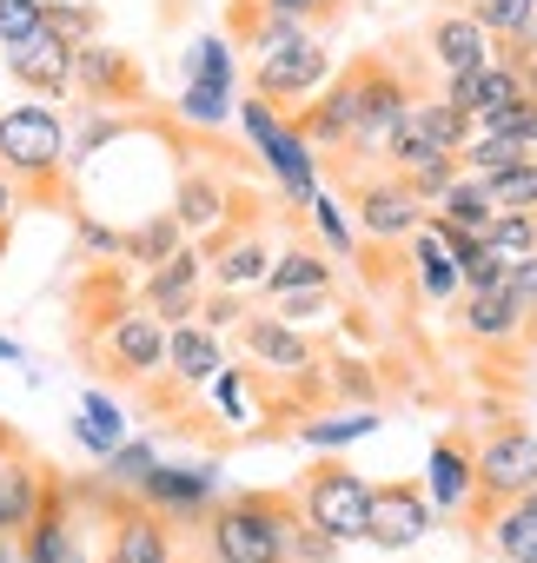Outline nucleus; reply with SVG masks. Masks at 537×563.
Segmentation results:
<instances>
[{
  "label": "nucleus",
  "instance_id": "29",
  "mask_svg": "<svg viewBox=\"0 0 537 563\" xmlns=\"http://www.w3.org/2000/svg\"><path fill=\"white\" fill-rule=\"evenodd\" d=\"M405 258H412V272H418V292H425V299H438V306L458 299V258H451L425 225L405 239Z\"/></svg>",
  "mask_w": 537,
  "mask_h": 563
},
{
  "label": "nucleus",
  "instance_id": "32",
  "mask_svg": "<svg viewBox=\"0 0 537 563\" xmlns=\"http://www.w3.org/2000/svg\"><path fill=\"white\" fill-rule=\"evenodd\" d=\"M100 464H107V471H100V484H107V490H127V497H133V490H140V477H146V471L160 464V451H153L146 438H120V444H113V451H107Z\"/></svg>",
  "mask_w": 537,
  "mask_h": 563
},
{
  "label": "nucleus",
  "instance_id": "21",
  "mask_svg": "<svg viewBox=\"0 0 537 563\" xmlns=\"http://www.w3.org/2000/svg\"><path fill=\"white\" fill-rule=\"evenodd\" d=\"M451 306H458V332L471 345H517L524 339V299L511 292V278L491 292H458Z\"/></svg>",
  "mask_w": 537,
  "mask_h": 563
},
{
  "label": "nucleus",
  "instance_id": "14",
  "mask_svg": "<svg viewBox=\"0 0 537 563\" xmlns=\"http://www.w3.org/2000/svg\"><path fill=\"white\" fill-rule=\"evenodd\" d=\"M14 550H21V563H87V537H80V510H74L67 477L47 484L34 523L14 537Z\"/></svg>",
  "mask_w": 537,
  "mask_h": 563
},
{
  "label": "nucleus",
  "instance_id": "13",
  "mask_svg": "<svg viewBox=\"0 0 537 563\" xmlns=\"http://www.w3.org/2000/svg\"><path fill=\"white\" fill-rule=\"evenodd\" d=\"M133 497L186 530V523H206V510L219 504V471L212 464H153Z\"/></svg>",
  "mask_w": 537,
  "mask_h": 563
},
{
  "label": "nucleus",
  "instance_id": "4",
  "mask_svg": "<svg viewBox=\"0 0 537 563\" xmlns=\"http://www.w3.org/2000/svg\"><path fill=\"white\" fill-rule=\"evenodd\" d=\"M405 54V47H398ZM346 80H352V100H359V126H352V153H372L425 93H418V80L392 60V54H352L346 60Z\"/></svg>",
  "mask_w": 537,
  "mask_h": 563
},
{
  "label": "nucleus",
  "instance_id": "43",
  "mask_svg": "<svg viewBox=\"0 0 537 563\" xmlns=\"http://www.w3.org/2000/svg\"><path fill=\"white\" fill-rule=\"evenodd\" d=\"M41 8L47 0H0V47H21L28 34H41Z\"/></svg>",
  "mask_w": 537,
  "mask_h": 563
},
{
  "label": "nucleus",
  "instance_id": "8",
  "mask_svg": "<svg viewBox=\"0 0 537 563\" xmlns=\"http://www.w3.org/2000/svg\"><path fill=\"white\" fill-rule=\"evenodd\" d=\"M346 206H352V225L365 245H405L418 225H425V206L412 199V186L398 173H346Z\"/></svg>",
  "mask_w": 537,
  "mask_h": 563
},
{
  "label": "nucleus",
  "instance_id": "16",
  "mask_svg": "<svg viewBox=\"0 0 537 563\" xmlns=\"http://www.w3.org/2000/svg\"><path fill=\"white\" fill-rule=\"evenodd\" d=\"M199 299H206V252H199V245H179L166 265L146 272V286H140V306H146L160 325L199 319Z\"/></svg>",
  "mask_w": 537,
  "mask_h": 563
},
{
  "label": "nucleus",
  "instance_id": "9",
  "mask_svg": "<svg viewBox=\"0 0 537 563\" xmlns=\"http://www.w3.org/2000/svg\"><path fill=\"white\" fill-rule=\"evenodd\" d=\"M74 93H80V107H107V113H146V100H153L146 67L113 41H87L74 54Z\"/></svg>",
  "mask_w": 537,
  "mask_h": 563
},
{
  "label": "nucleus",
  "instance_id": "15",
  "mask_svg": "<svg viewBox=\"0 0 537 563\" xmlns=\"http://www.w3.org/2000/svg\"><path fill=\"white\" fill-rule=\"evenodd\" d=\"M47 484H54V471H47L8 424H0V543H14V537L34 523Z\"/></svg>",
  "mask_w": 537,
  "mask_h": 563
},
{
  "label": "nucleus",
  "instance_id": "18",
  "mask_svg": "<svg viewBox=\"0 0 537 563\" xmlns=\"http://www.w3.org/2000/svg\"><path fill=\"white\" fill-rule=\"evenodd\" d=\"M239 352H245L259 372H273V378H299V372L319 365V345H313L299 325H286L280 312H245V319H239Z\"/></svg>",
  "mask_w": 537,
  "mask_h": 563
},
{
  "label": "nucleus",
  "instance_id": "6",
  "mask_svg": "<svg viewBox=\"0 0 537 563\" xmlns=\"http://www.w3.org/2000/svg\"><path fill=\"white\" fill-rule=\"evenodd\" d=\"M332 74H339V67H332L326 41H319L313 27H299L293 41L265 47V54L252 60V93H259V100H273L280 113H299V107H306Z\"/></svg>",
  "mask_w": 537,
  "mask_h": 563
},
{
  "label": "nucleus",
  "instance_id": "26",
  "mask_svg": "<svg viewBox=\"0 0 537 563\" xmlns=\"http://www.w3.org/2000/svg\"><path fill=\"white\" fill-rule=\"evenodd\" d=\"M412 126L425 133V146H438V153H451V159L478 140V113H464V107H451V100H438V93L412 107Z\"/></svg>",
  "mask_w": 537,
  "mask_h": 563
},
{
  "label": "nucleus",
  "instance_id": "24",
  "mask_svg": "<svg viewBox=\"0 0 537 563\" xmlns=\"http://www.w3.org/2000/svg\"><path fill=\"white\" fill-rule=\"evenodd\" d=\"M226 212H232V186H226L219 173H206V166H186V173L173 179V219H179L186 232H212Z\"/></svg>",
  "mask_w": 537,
  "mask_h": 563
},
{
  "label": "nucleus",
  "instance_id": "11",
  "mask_svg": "<svg viewBox=\"0 0 537 563\" xmlns=\"http://www.w3.org/2000/svg\"><path fill=\"white\" fill-rule=\"evenodd\" d=\"M537 484V431L524 424H497V431H478V490L471 497H491V504H511Z\"/></svg>",
  "mask_w": 537,
  "mask_h": 563
},
{
  "label": "nucleus",
  "instance_id": "41",
  "mask_svg": "<svg viewBox=\"0 0 537 563\" xmlns=\"http://www.w3.org/2000/svg\"><path fill=\"white\" fill-rule=\"evenodd\" d=\"M306 212H313V225H319V239H326L332 252H352V245H359V225L346 219V206H339L332 192H313V206H306Z\"/></svg>",
  "mask_w": 537,
  "mask_h": 563
},
{
  "label": "nucleus",
  "instance_id": "37",
  "mask_svg": "<svg viewBox=\"0 0 537 563\" xmlns=\"http://www.w3.org/2000/svg\"><path fill=\"white\" fill-rule=\"evenodd\" d=\"M478 133H497V140H511V146L537 153V100H530V93H517L511 107L484 113V120H478Z\"/></svg>",
  "mask_w": 537,
  "mask_h": 563
},
{
  "label": "nucleus",
  "instance_id": "3",
  "mask_svg": "<svg viewBox=\"0 0 537 563\" xmlns=\"http://www.w3.org/2000/svg\"><path fill=\"white\" fill-rule=\"evenodd\" d=\"M239 126H245V140H252L259 166L280 179L286 206H313V192H319V153H313V146H306V133L293 126V113H280L273 100L245 93V107H239Z\"/></svg>",
  "mask_w": 537,
  "mask_h": 563
},
{
  "label": "nucleus",
  "instance_id": "23",
  "mask_svg": "<svg viewBox=\"0 0 537 563\" xmlns=\"http://www.w3.org/2000/svg\"><path fill=\"white\" fill-rule=\"evenodd\" d=\"M219 365H226V345H219V332H212V325H199V319L166 325V365H160V372H173V385H179V391L212 385V378H219Z\"/></svg>",
  "mask_w": 537,
  "mask_h": 563
},
{
  "label": "nucleus",
  "instance_id": "38",
  "mask_svg": "<svg viewBox=\"0 0 537 563\" xmlns=\"http://www.w3.org/2000/svg\"><path fill=\"white\" fill-rule=\"evenodd\" d=\"M41 27H54L61 41L87 47V41H100V8H87V0H47V8H41Z\"/></svg>",
  "mask_w": 537,
  "mask_h": 563
},
{
  "label": "nucleus",
  "instance_id": "17",
  "mask_svg": "<svg viewBox=\"0 0 537 563\" xmlns=\"http://www.w3.org/2000/svg\"><path fill=\"white\" fill-rule=\"evenodd\" d=\"M74 41H61L54 27L28 34L21 47H8V80L28 93V100H67L74 93Z\"/></svg>",
  "mask_w": 537,
  "mask_h": 563
},
{
  "label": "nucleus",
  "instance_id": "10",
  "mask_svg": "<svg viewBox=\"0 0 537 563\" xmlns=\"http://www.w3.org/2000/svg\"><path fill=\"white\" fill-rule=\"evenodd\" d=\"M431 497L412 477H372V504H365V543L379 550H412L418 537H431Z\"/></svg>",
  "mask_w": 537,
  "mask_h": 563
},
{
  "label": "nucleus",
  "instance_id": "48",
  "mask_svg": "<svg viewBox=\"0 0 537 563\" xmlns=\"http://www.w3.org/2000/svg\"><path fill=\"white\" fill-rule=\"evenodd\" d=\"M14 219H21V192L8 186V173H0V258H8V245H14Z\"/></svg>",
  "mask_w": 537,
  "mask_h": 563
},
{
  "label": "nucleus",
  "instance_id": "49",
  "mask_svg": "<svg viewBox=\"0 0 537 563\" xmlns=\"http://www.w3.org/2000/svg\"><path fill=\"white\" fill-rule=\"evenodd\" d=\"M517 80H524V93H530V100H537V54H530V60H524V67H517Z\"/></svg>",
  "mask_w": 537,
  "mask_h": 563
},
{
  "label": "nucleus",
  "instance_id": "34",
  "mask_svg": "<svg viewBox=\"0 0 537 563\" xmlns=\"http://www.w3.org/2000/svg\"><path fill=\"white\" fill-rule=\"evenodd\" d=\"M186 80H206V87H239L232 41H226V34H199V41L186 47Z\"/></svg>",
  "mask_w": 537,
  "mask_h": 563
},
{
  "label": "nucleus",
  "instance_id": "30",
  "mask_svg": "<svg viewBox=\"0 0 537 563\" xmlns=\"http://www.w3.org/2000/svg\"><path fill=\"white\" fill-rule=\"evenodd\" d=\"M438 212H445L458 232H471V239L484 245V239H491V219H497V199H491V186H484V179L458 173V179H451V192L438 199Z\"/></svg>",
  "mask_w": 537,
  "mask_h": 563
},
{
  "label": "nucleus",
  "instance_id": "39",
  "mask_svg": "<svg viewBox=\"0 0 537 563\" xmlns=\"http://www.w3.org/2000/svg\"><path fill=\"white\" fill-rule=\"evenodd\" d=\"M471 14H478V27H484L491 41H511V34H524V27H530L537 0H471Z\"/></svg>",
  "mask_w": 537,
  "mask_h": 563
},
{
  "label": "nucleus",
  "instance_id": "42",
  "mask_svg": "<svg viewBox=\"0 0 537 563\" xmlns=\"http://www.w3.org/2000/svg\"><path fill=\"white\" fill-rule=\"evenodd\" d=\"M339 550H346V543H332V537H326L319 523H306V517H299L293 537H286V563H339Z\"/></svg>",
  "mask_w": 537,
  "mask_h": 563
},
{
  "label": "nucleus",
  "instance_id": "7",
  "mask_svg": "<svg viewBox=\"0 0 537 563\" xmlns=\"http://www.w3.org/2000/svg\"><path fill=\"white\" fill-rule=\"evenodd\" d=\"M100 510H107L100 563H179V523H166L127 490H100Z\"/></svg>",
  "mask_w": 537,
  "mask_h": 563
},
{
  "label": "nucleus",
  "instance_id": "33",
  "mask_svg": "<svg viewBox=\"0 0 537 563\" xmlns=\"http://www.w3.org/2000/svg\"><path fill=\"white\" fill-rule=\"evenodd\" d=\"M484 186H491L497 212H537V153H524V159L497 166V173H491Z\"/></svg>",
  "mask_w": 537,
  "mask_h": 563
},
{
  "label": "nucleus",
  "instance_id": "1",
  "mask_svg": "<svg viewBox=\"0 0 537 563\" xmlns=\"http://www.w3.org/2000/svg\"><path fill=\"white\" fill-rule=\"evenodd\" d=\"M0 173L21 192V206L67 212L74 206V159H67V120L54 100H14L0 113Z\"/></svg>",
  "mask_w": 537,
  "mask_h": 563
},
{
  "label": "nucleus",
  "instance_id": "45",
  "mask_svg": "<svg viewBox=\"0 0 537 563\" xmlns=\"http://www.w3.org/2000/svg\"><path fill=\"white\" fill-rule=\"evenodd\" d=\"M265 8L286 14V21H299V27H326L339 14V0H265Z\"/></svg>",
  "mask_w": 537,
  "mask_h": 563
},
{
  "label": "nucleus",
  "instance_id": "27",
  "mask_svg": "<svg viewBox=\"0 0 537 563\" xmlns=\"http://www.w3.org/2000/svg\"><path fill=\"white\" fill-rule=\"evenodd\" d=\"M179 245H186V225H179L173 212H153V219H140V225H127V232H120V258H127V265H140V272L166 265Z\"/></svg>",
  "mask_w": 537,
  "mask_h": 563
},
{
  "label": "nucleus",
  "instance_id": "19",
  "mask_svg": "<svg viewBox=\"0 0 537 563\" xmlns=\"http://www.w3.org/2000/svg\"><path fill=\"white\" fill-rule=\"evenodd\" d=\"M478 490V438L471 431H438L431 438V457H425V497L431 510H464Z\"/></svg>",
  "mask_w": 537,
  "mask_h": 563
},
{
  "label": "nucleus",
  "instance_id": "12",
  "mask_svg": "<svg viewBox=\"0 0 537 563\" xmlns=\"http://www.w3.org/2000/svg\"><path fill=\"white\" fill-rule=\"evenodd\" d=\"M94 358H100V372L140 385V378H153V372L166 365V325H160L146 306H127V312L94 339Z\"/></svg>",
  "mask_w": 537,
  "mask_h": 563
},
{
  "label": "nucleus",
  "instance_id": "36",
  "mask_svg": "<svg viewBox=\"0 0 537 563\" xmlns=\"http://www.w3.org/2000/svg\"><path fill=\"white\" fill-rule=\"evenodd\" d=\"M405 186H412V199L418 206H438L445 192H451V179H458V159L451 153H425V159H412V166H392Z\"/></svg>",
  "mask_w": 537,
  "mask_h": 563
},
{
  "label": "nucleus",
  "instance_id": "22",
  "mask_svg": "<svg viewBox=\"0 0 537 563\" xmlns=\"http://www.w3.org/2000/svg\"><path fill=\"white\" fill-rule=\"evenodd\" d=\"M425 54H431L438 74H478V67H491V34L478 27L471 8H445L425 27Z\"/></svg>",
  "mask_w": 537,
  "mask_h": 563
},
{
  "label": "nucleus",
  "instance_id": "40",
  "mask_svg": "<svg viewBox=\"0 0 537 563\" xmlns=\"http://www.w3.org/2000/svg\"><path fill=\"white\" fill-rule=\"evenodd\" d=\"M484 245H491V252H504V258H524V252H537V212H497Z\"/></svg>",
  "mask_w": 537,
  "mask_h": 563
},
{
  "label": "nucleus",
  "instance_id": "5",
  "mask_svg": "<svg viewBox=\"0 0 537 563\" xmlns=\"http://www.w3.org/2000/svg\"><path fill=\"white\" fill-rule=\"evenodd\" d=\"M299 517L319 523L332 543H359L365 537V504H372V477H359L346 457H313L293 484Z\"/></svg>",
  "mask_w": 537,
  "mask_h": 563
},
{
  "label": "nucleus",
  "instance_id": "47",
  "mask_svg": "<svg viewBox=\"0 0 537 563\" xmlns=\"http://www.w3.org/2000/svg\"><path fill=\"white\" fill-rule=\"evenodd\" d=\"M80 411H87V418H94V424H100V431H113V438H120V431H127V418H120V405H113V398H107V391H87V398H80Z\"/></svg>",
  "mask_w": 537,
  "mask_h": 563
},
{
  "label": "nucleus",
  "instance_id": "50",
  "mask_svg": "<svg viewBox=\"0 0 537 563\" xmlns=\"http://www.w3.org/2000/svg\"><path fill=\"white\" fill-rule=\"evenodd\" d=\"M0 358H8V365H21V345H14V339H0Z\"/></svg>",
  "mask_w": 537,
  "mask_h": 563
},
{
  "label": "nucleus",
  "instance_id": "52",
  "mask_svg": "<svg viewBox=\"0 0 537 563\" xmlns=\"http://www.w3.org/2000/svg\"><path fill=\"white\" fill-rule=\"evenodd\" d=\"M445 8H451V0H445ZM458 8H471V0H458Z\"/></svg>",
  "mask_w": 537,
  "mask_h": 563
},
{
  "label": "nucleus",
  "instance_id": "44",
  "mask_svg": "<svg viewBox=\"0 0 537 563\" xmlns=\"http://www.w3.org/2000/svg\"><path fill=\"white\" fill-rule=\"evenodd\" d=\"M74 239H80L87 258H120V232L107 219H94V212H74Z\"/></svg>",
  "mask_w": 537,
  "mask_h": 563
},
{
  "label": "nucleus",
  "instance_id": "51",
  "mask_svg": "<svg viewBox=\"0 0 537 563\" xmlns=\"http://www.w3.org/2000/svg\"><path fill=\"white\" fill-rule=\"evenodd\" d=\"M517 504H530V510H537V484H530V490H524V497H517Z\"/></svg>",
  "mask_w": 537,
  "mask_h": 563
},
{
  "label": "nucleus",
  "instance_id": "20",
  "mask_svg": "<svg viewBox=\"0 0 537 563\" xmlns=\"http://www.w3.org/2000/svg\"><path fill=\"white\" fill-rule=\"evenodd\" d=\"M293 126L306 133V146L313 153H352V126H359V100H352V80H346V67L293 113Z\"/></svg>",
  "mask_w": 537,
  "mask_h": 563
},
{
  "label": "nucleus",
  "instance_id": "31",
  "mask_svg": "<svg viewBox=\"0 0 537 563\" xmlns=\"http://www.w3.org/2000/svg\"><path fill=\"white\" fill-rule=\"evenodd\" d=\"M365 431H379V411H372V405H359V411H352V405H339V411H326V418H306V424H299V438H306V444H319V451H332V444H359Z\"/></svg>",
  "mask_w": 537,
  "mask_h": 563
},
{
  "label": "nucleus",
  "instance_id": "35",
  "mask_svg": "<svg viewBox=\"0 0 537 563\" xmlns=\"http://www.w3.org/2000/svg\"><path fill=\"white\" fill-rule=\"evenodd\" d=\"M186 126H199V133H212V126H226L239 107H232V87H206V80H186V93H179V107H173Z\"/></svg>",
  "mask_w": 537,
  "mask_h": 563
},
{
  "label": "nucleus",
  "instance_id": "28",
  "mask_svg": "<svg viewBox=\"0 0 537 563\" xmlns=\"http://www.w3.org/2000/svg\"><path fill=\"white\" fill-rule=\"evenodd\" d=\"M326 286H332V258L313 252V245H286L273 258V272H265V292H273V299H286V292H326Z\"/></svg>",
  "mask_w": 537,
  "mask_h": 563
},
{
  "label": "nucleus",
  "instance_id": "2",
  "mask_svg": "<svg viewBox=\"0 0 537 563\" xmlns=\"http://www.w3.org/2000/svg\"><path fill=\"white\" fill-rule=\"evenodd\" d=\"M293 523H299L293 490H232L206 510L199 550H206V563H286Z\"/></svg>",
  "mask_w": 537,
  "mask_h": 563
},
{
  "label": "nucleus",
  "instance_id": "46",
  "mask_svg": "<svg viewBox=\"0 0 537 563\" xmlns=\"http://www.w3.org/2000/svg\"><path fill=\"white\" fill-rule=\"evenodd\" d=\"M239 319H245L239 292H206V299H199V325H212V332H219V325H239Z\"/></svg>",
  "mask_w": 537,
  "mask_h": 563
},
{
  "label": "nucleus",
  "instance_id": "25",
  "mask_svg": "<svg viewBox=\"0 0 537 563\" xmlns=\"http://www.w3.org/2000/svg\"><path fill=\"white\" fill-rule=\"evenodd\" d=\"M478 537H491V550H497V563H537V510L530 504H497L491 517H484V530Z\"/></svg>",
  "mask_w": 537,
  "mask_h": 563
}]
</instances>
